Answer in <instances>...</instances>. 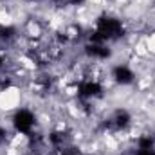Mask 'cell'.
I'll use <instances>...</instances> for the list:
<instances>
[{
    "label": "cell",
    "instance_id": "obj_10",
    "mask_svg": "<svg viewBox=\"0 0 155 155\" xmlns=\"http://www.w3.org/2000/svg\"><path fill=\"white\" fill-rule=\"evenodd\" d=\"M137 155H155V152L153 150H139Z\"/></svg>",
    "mask_w": 155,
    "mask_h": 155
},
{
    "label": "cell",
    "instance_id": "obj_9",
    "mask_svg": "<svg viewBox=\"0 0 155 155\" xmlns=\"http://www.w3.org/2000/svg\"><path fill=\"white\" fill-rule=\"evenodd\" d=\"M61 155H81L78 150H74V148H69V150H63V153Z\"/></svg>",
    "mask_w": 155,
    "mask_h": 155
},
{
    "label": "cell",
    "instance_id": "obj_8",
    "mask_svg": "<svg viewBox=\"0 0 155 155\" xmlns=\"http://www.w3.org/2000/svg\"><path fill=\"white\" fill-rule=\"evenodd\" d=\"M15 36V29L13 27H0V38L2 40H9Z\"/></svg>",
    "mask_w": 155,
    "mask_h": 155
},
{
    "label": "cell",
    "instance_id": "obj_1",
    "mask_svg": "<svg viewBox=\"0 0 155 155\" xmlns=\"http://www.w3.org/2000/svg\"><path fill=\"white\" fill-rule=\"evenodd\" d=\"M123 33L121 22H117L114 18H101L97 24V31L92 35V41L94 43H101L103 40H110L117 38Z\"/></svg>",
    "mask_w": 155,
    "mask_h": 155
},
{
    "label": "cell",
    "instance_id": "obj_11",
    "mask_svg": "<svg viewBox=\"0 0 155 155\" xmlns=\"http://www.w3.org/2000/svg\"><path fill=\"white\" fill-rule=\"evenodd\" d=\"M2 139H4V130L0 128V141H2Z\"/></svg>",
    "mask_w": 155,
    "mask_h": 155
},
{
    "label": "cell",
    "instance_id": "obj_5",
    "mask_svg": "<svg viewBox=\"0 0 155 155\" xmlns=\"http://www.w3.org/2000/svg\"><path fill=\"white\" fill-rule=\"evenodd\" d=\"M114 78H116L117 83L126 85V83H132L134 74H132V71H128L126 67H116V69H114Z\"/></svg>",
    "mask_w": 155,
    "mask_h": 155
},
{
    "label": "cell",
    "instance_id": "obj_4",
    "mask_svg": "<svg viewBox=\"0 0 155 155\" xmlns=\"http://www.w3.org/2000/svg\"><path fill=\"white\" fill-rule=\"evenodd\" d=\"M99 92H101V87L97 85V83H83L81 87H79V96H83V97H92V96H99Z\"/></svg>",
    "mask_w": 155,
    "mask_h": 155
},
{
    "label": "cell",
    "instance_id": "obj_13",
    "mask_svg": "<svg viewBox=\"0 0 155 155\" xmlns=\"http://www.w3.org/2000/svg\"><path fill=\"white\" fill-rule=\"evenodd\" d=\"M0 65H2V58H0Z\"/></svg>",
    "mask_w": 155,
    "mask_h": 155
},
{
    "label": "cell",
    "instance_id": "obj_3",
    "mask_svg": "<svg viewBox=\"0 0 155 155\" xmlns=\"http://www.w3.org/2000/svg\"><path fill=\"white\" fill-rule=\"evenodd\" d=\"M128 121H130V116L124 110H117L116 114H114V117L107 121V126L112 128V130H119V128H124L128 124Z\"/></svg>",
    "mask_w": 155,
    "mask_h": 155
},
{
    "label": "cell",
    "instance_id": "obj_12",
    "mask_svg": "<svg viewBox=\"0 0 155 155\" xmlns=\"http://www.w3.org/2000/svg\"><path fill=\"white\" fill-rule=\"evenodd\" d=\"M71 2H72V4H78V2H81V0H71Z\"/></svg>",
    "mask_w": 155,
    "mask_h": 155
},
{
    "label": "cell",
    "instance_id": "obj_2",
    "mask_svg": "<svg viewBox=\"0 0 155 155\" xmlns=\"http://www.w3.org/2000/svg\"><path fill=\"white\" fill-rule=\"evenodd\" d=\"M33 124H35V117H33L31 112H27V110H20V112L15 116V126H16V130L22 132V134H27V132L33 128Z\"/></svg>",
    "mask_w": 155,
    "mask_h": 155
},
{
    "label": "cell",
    "instance_id": "obj_7",
    "mask_svg": "<svg viewBox=\"0 0 155 155\" xmlns=\"http://www.w3.org/2000/svg\"><path fill=\"white\" fill-rule=\"evenodd\" d=\"M139 150H153V139L152 137H143L139 141Z\"/></svg>",
    "mask_w": 155,
    "mask_h": 155
},
{
    "label": "cell",
    "instance_id": "obj_6",
    "mask_svg": "<svg viewBox=\"0 0 155 155\" xmlns=\"http://www.w3.org/2000/svg\"><path fill=\"white\" fill-rule=\"evenodd\" d=\"M87 52H88L90 56H96V58H107V56H110V51L105 49V47L99 45V43H92V45H88V47H87Z\"/></svg>",
    "mask_w": 155,
    "mask_h": 155
}]
</instances>
